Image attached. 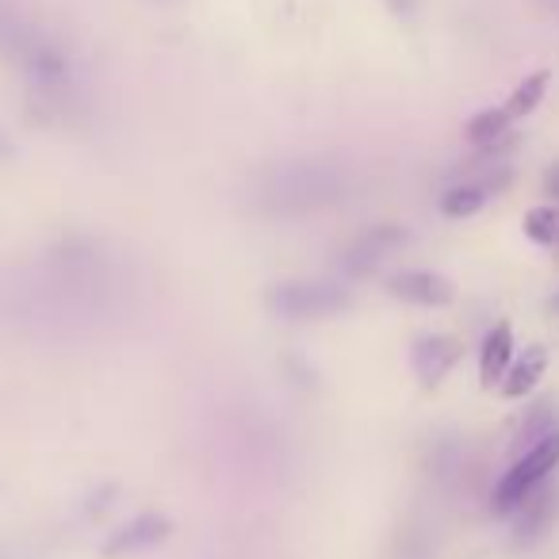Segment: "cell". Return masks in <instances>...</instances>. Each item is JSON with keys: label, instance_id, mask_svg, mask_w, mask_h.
Here are the masks:
<instances>
[{"label": "cell", "instance_id": "cell-1", "mask_svg": "<svg viewBox=\"0 0 559 559\" xmlns=\"http://www.w3.org/2000/svg\"><path fill=\"white\" fill-rule=\"evenodd\" d=\"M556 467H559V429L548 437H540V441H536L533 449H528L525 456H521L518 464L498 479L495 498H490V510H495L498 518L513 513L544 479H548L551 472H556Z\"/></svg>", "mask_w": 559, "mask_h": 559}, {"label": "cell", "instance_id": "cell-2", "mask_svg": "<svg viewBox=\"0 0 559 559\" xmlns=\"http://www.w3.org/2000/svg\"><path fill=\"white\" fill-rule=\"evenodd\" d=\"M269 307L280 319H330V314L349 307V292L342 284H311V280H296V284H276L269 292Z\"/></svg>", "mask_w": 559, "mask_h": 559}, {"label": "cell", "instance_id": "cell-3", "mask_svg": "<svg viewBox=\"0 0 559 559\" xmlns=\"http://www.w3.org/2000/svg\"><path fill=\"white\" fill-rule=\"evenodd\" d=\"M276 207L280 211H307V207H319V203L334 200L337 195V177L334 173H322L314 169V165H299V169L284 173V177L276 180Z\"/></svg>", "mask_w": 559, "mask_h": 559}, {"label": "cell", "instance_id": "cell-4", "mask_svg": "<svg viewBox=\"0 0 559 559\" xmlns=\"http://www.w3.org/2000/svg\"><path fill=\"white\" fill-rule=\"evenodd\" d=\"M169 533H173L169 518H162V513H142V518L127 521L119 533H111V540L104 544V556L123 559V556H134V551H150L169 540Z\"/></svg>", "mask_w": 559, "mask_h": 559}, {"label": "cell", "instance_id": "cell-5", "mask_svg": "<svg viewBox=\"0 0 559 559\" xmlns=\"http://www.w3.org/2000/svg\"><path fill=\"white\" fill-rule=\"evenodd\" d=\"M456 360H460V342L449 334H426V337H418L411 349L414 376H418L426 388H437V383L456 368Z\"/></svg>", "mask_w": 559, "mask_h": 559}, {"label": "cell", "instance_id": "cell-6", "mask_svg": "<svg viewBox=\"0 0 559 559\" xmlns=\"http://www.w3.org/2000/svg\"><path fill=\"white\" fill-rule=\"evenodd\" d=\"M391 296L406 299V304H418V307H449L456 292H452V284L441 272L411 269V272L391 276Z\"/></svg>", "mask_w": 559, "mask_h": 559}, {"label": "cell", "instance_id": "cell-7", "mask_svg": "<svg viewBox=\"0 0 559 559\" xmlns=\"http://www.w3.org/2000/svg\"><path fill=\"white\" fill-rule=\"evenodd\" d=\"M556 506H559V498H556V490H548L540 483V487L533 490V495L525 498V502L518 506V521H513V540L521 544V548H525V544H536L540 540L544 533H548V525L551 521H556Z\"/></svg>", "mask_w": 559, "mask_h": 559}, {"label": "cell", "instance_id": "cell-8", "mask_svg": "<svg viewBox=\"0 0 559 559\" xmlns=\"http://www.w3.org/2000/svg\"><path fill=\"white\" fill-rule=\"evenodd\" d=\"M403 241H406V234L399 230V226H391V223L372 226V230H368L360 241H353V249L345 253V272H349V276H365L368 269H376V264H380L395 246H403Z\"/></svg>", "mask_w": 559, "mask_h": 559}, {"label": "cell", "instance_id": "cell-9", "mask_svg": "<svg viewBox=\"0 0 559 559\" xmlns=\"http://www.w3.org/2000/svg\"><path fill=\"white\" fill-rule=\"evenodd\" d=\"M513 365V330L506 322H498L487 337H483V349H479V376H483V388H495V383L506 380Z\"/></svg>", "mask_w": 559, "mask_h": 559}, {"label": "cell", "instance_id": "cell-10", "mask_svg": "<svg viewBox=\"0 0 559 559\" xmlns=\"http://www.w3.org/2000/svg\"><path fill=\"white\" fill-rule=\"evenodd\" d=\"M544 368H548V349H544V345H533V349H525V357L513 360L510 372H506L502 395L506 399H525L528 391L540 383Z\"/></svg>", "mask_w": 559, "mask_h": 559}, {"label": "cell", "instance_id": "cell-11", "mask_svg": "<svg viewBox=\"0 0 559 559\" xmlns=\"http://www.w3.org/2000/svg\"><path fill=\"white\" fill-rule=\"evenodd\" d=\"M510 123H513V119H510V111H506V108H483L479 116L467 119L464 134H467V142H472V146L487 150V146H495V142L506 139Z\"/></svg>", "mask_w": 559, "mask_h": 559}, {"label": "cell", "instance_id": "cell-12", "mask_svg": "<svg viewBox=\"0 0 559 559\" xmlns=\"http://www.w3.org/2000/svg\"><path fill=\"white\" fill-rule=\"evenodd\" d=\"M548 81H551V73H548V70H536V73H528L525 81H518V88L510 93V100L502 104V108L510 111V119L533 116V111L540 108L544 93H548Z\"/></svg>", "mask_w": 559, "mask_h": 559}, {"label": "cell", "instance_id": "cell-13", "mask_svg": "<svg viewBox=\"0 0 559 559\" xmlns=\"http://www.w3.org/2000/svg\"><path fill=\"white\" fill-rule=\"evenodd\" d=\"M490 188L487 185H456L441 195V215L444 218H472L475 211H483Z\"/></svg>", "mask_w": 559, "mask_h": 559}, {"label": "cell", "instance_id": "cell-14", "mask_svg": "<svg viewBox=\"0 0 559 559\" xmlns=\"http://www.w3.org/2000/svg\"><path fill=\"white\" fill-rule=\"evenodd\" d=\"M556 226H559L556 207H533L525 215V234L536 246H551V241H556Z\"/></svg>", "mask_w": 559, "mask_h": 559}, {"label": "cell", "instance_id": "cell-15", "mask_svg": "<svg viewBox=\"0 0 559 559\" xmlns=\"http://www.w3.org/2000/svg\"><path fill=\"white\" fill-rule=\"evenodd\" d=\"M388 9L395 12V16L411 20V16H414V9H418V0H388Z\"/></svg>", "mask_w": 559, "mask_h": 559}, {"label": "cell", "instance_id": "cell-16", "mask_svg": "<svg viewBox=\"0 0 559 559\" xmlns=\"http://www.w3.org/2000/svg\"><path fill=\"white\" fill-rule=\"evenodd\" d=\"M548 188H551V195H559V165L548 173Z\"/></svg>", "mask_w": 559, "mask_h": 559}, {"label": "cell", "instance_id": "cell-17", "mask_svg": "<svg viewBox=\"0 0 559 559\" xmlns=\"http://www.w3.org/2000/svg\"><path fill=\"white\" fill-rule=\"evenodd\" d=\"M0 154H9V142H4V139H0Z\"/></svg>", "mask_w": 559, "mask_h": 559}, {"label": "cell", "instance_id": "cell-18", "mask_svg": "<svg viewBox=\"0 0 559 559\" xmlns=\"http://www.w3.org/2000/svg\"><path fill=\"white\" fill-rule=\"evenodd\" d=\"M556 307H559V299H556Z\"/></svg>", "mask_w": 559, "mask_h": 559}]
</instances>
